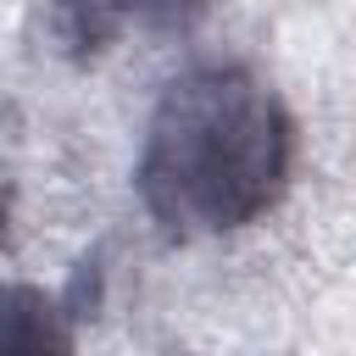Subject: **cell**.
Masks as SVG:
<instances>
[{
  "label": "cell",
  "mask_w": 356,
  "mask_h": 356,
  "mask_svg": "<svg viewBox=\"0 0 356 356\" xmlns=\"http://www.w3.org/2000/svg\"><path fill=\"white\" fill-rule=\"evenodd\" d=\"M0 356H78L72 312L39 284L0 278Z\"/></svg>",
  "instance_id": "obj_3"
},
{
  "label": "cell",
  "mask_w": 356,
  "mask_h": 356,
  "mask_svg": "<svg viewBox=\"0 0 356 356\" xmlns=\"http://www.w3.org/2000/svg\"><path fill=\"white\" fill-rule=\"evenodd\" d=\"M217 0H56V33L78 50H100L122 28H189L211 11Z\"/></svg>",
  "instance_id": "obj_2"
},
{
  "label": "cell",
  "mask_w": 356,
  "mask_h": 356,
  "mask_svg": "<svg viewBox=\"0 0 356 356\" xmlns=\"http://www.w3.org/2000/svg\"><path fill=\"white\" fill-rule=\"evenodd\" d=\"M6 217H11V195H6V178H0V239H6Z\"/></svg>",
  "instance_id": "obj_4"
},
{
  "label": "cell",
  "mask_w": 356,
  "mask_h": 356,
  "mask_svg": "<svg viewBox=\"0 0 356 356\" xmlns=\"http://www.w3.org/2000/svg\"><path fill=\"white\" fill-rule=\"evenodd\" d=\"M295 172V117L267 78L239 61L178 72L139 139L134 189L145 217L178 239H222L261 222Z\"/></svg>",
  "instance_id": "obj_1"
}]
</instances>
